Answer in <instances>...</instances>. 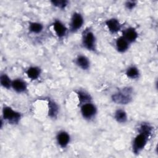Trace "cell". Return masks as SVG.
<instances>
[{
  "label": "cell",
  "instance_id": "1",
  "mask_svg": "<svg viewBox=\"0 0 158 158\" xmlns=\"http://www.w3.org/2000/svg\"><path fill=\"white\" fill-rule=\"evenodd\" d=\"M133 89L130 87H125L113 94L111 96L112 101L117 104L126 105L132 101Z\"/></svg>",
  "mask_w": 158,
  "mask_h": 158
},
{
  "label": "cell",
  "instance_id": "2",
  "mask_svg": "<svg viewBox=\"0 0 158 158\" xmlns=\"http://www.w3.org/2000/svg\"><path fill=\"white\" fill-rule=\"evenodd\" d=\"M81 43L87 50L92 52L96 51V39L90 28H86L81 35Z\"/></svg>",
  "mask_w": 158,
  "mask_h": 158
},
{
  "label": "cell",
  "instance_id": "3",
  "mask_svg": "<svg viewBox=\"0 0 158 158\" xmlns=\"http://www.w3.org/2000/svg\"><path fill=\"white\" fill-rule=\"evenodd\" d=\"M2 112V118L10 124H18L22 118L21 113L14 110L9 106H4Z\"/></svg>",
  "mask_w": 158,
  "mask_h": 158
},
{
  "label": "cell",
  "instance_id": "4",
  "mask_svg": "<svg viewBox=\"0 0 158 158\" xmlns=\"http://www.w3.org/2000/svg\"><path fill=\"white\" fill-rule=\"evenodd\" d=\"M151 137L142 133H139L135 136L132 144V151L135 154H139L145 148Z\"/></svg>",
  "mask_w": 158,
  "mask_h": 158
},
{
  "label": "cell",
  "instance_id": "5",
  "mask_svg": "<svg viewBox=\"0 0 158 158\" xmlns=\"http://www.w3.org/2000/svg\"><path fill=\"white\" fill-rule=\"evenodd\" d=\"M80 112L82 117L85 119L90 120L96 115L97 108L94 104L89 102L80 106Z\"/></svg>",
  "mask_w": 158,
  "mask_h": 158
},
{
  "label": "cell",
  "instance_id": "6",
  "mask_svg": "<svg viewBox=\"0 0 158 158\" xmlns=\"http://www.w3.org/2000/svg\"><path fill=\"white\" fill-rule=\"evenodd\" d=\"M84 23V19L82 15L78 12H74L70 19L69 23V30L74 33L80 30Z\"/></svg>",
  "mask_w": 158,
  "mask_h": 158
},
{
  "label": "cell",
  "instance_id": "7",
  "mask_svg": "<svg viewBox=\"0 0 158 158\" xmlns=\"http://www.w3.org/2000/svg\"><path fill=\"white\" fill-rule=\"evenodd\" d=\"M106 25L107 26L109 31L111 33H117L118 32L122 27V24L120 22V21L115 18H111L107 19L105 22Z\"/></svg>",
  "mask_w": 158,
  "mask_h": 158
},
{
  "label": "cell",
  "instance_id": "8",
  "mask_svg": "<svg viewBox=\"0 0 158 158\" xmlns=\"http://www.w3.org/2000/svg\"><path fill=\"white\" fill-rule=\"evenodd\" d=\"M57 143L62 148H66L70 141V136L69 134L65 131H59L56 136Z\"/></svg>",
  "mask_w": 158,
  "mask_h": 158
},
{
  "label": "cell",
  "instance_id": "9",
  "mask_svg": "<svg viewBox=\"0 0 158 158\" xmlns=\"http://www.w3.org/2000/svg\"><path fill=\"white\" fill-rule=\"evenodd\" d=\"M52 27L54 31L58 38H62L65 36L67 28L62 22L58 20H55L52 23Z\"/></svg>",
  "mask_w": 158,
  "mask_h": 158
},
{
  "label": "cell",
  "instance_id": "10",
  "mask_svg": "<svg viewBox=\"0 0 158 158\" xmlns=\"http://www.w3.org/2000/svg\"><path fill=\"white\" fill-rule=\"evenodd\" d=\"M122 36L129 43H134L138 38V33L135 28L129 27L123 30Z\"/></svg>",
  "mask_w": 158,
  "mask_h": 158
},
{
  "label": "cell",
  "instance_id": "11",
  "mask_svg": "<svg viewBox=\"0 0 158 158\" xmlns=\"http://www.w3.org/2000/svg\"><path fill=\"white\" fill-rule=\"evenodd\" d=\"M48 116L51 118H56L59 112V107L58 104L53 100L49 99L48 102Z\"/></svg>",
  "mask_w": 158,
  "mask_h": 158
},
{
  "label": "cell",
  "instance_id": "12",
  "mask_svg": "<svg viewBox=\"0 0 158 158\" xmlns=\"http://www.w3.org/2000/svg\"><path fill=\"white\" fill-rule=\"evenodd\" d=\"M12 88L17 93H24L27 89L26 83L20 78H17L12 81Z\"/></svg>",
  "mask_w": 158,
  "mask_h": 158
},
{
  "label": "cell",
  "instance_id": "13",
  "mask_svg": "<svg viewBox=\"0 0 158 158\" xmlns=\"http://www.w3.org/2000/svg\"><path fill=\"white\" fill-rule=\"evenodd\" d=\"M130 43L122 36L115 40V48L118 52L123 53L126 52L129 48Z\"/></svg>",
  "mask_w": 158,
  "mask_h": 158
},
{
  "label": "cell",
  "instance_id": "14",
  "mask_svg": "<svg viewBox=\"0 0 158 158\" xmlns=\"http://www.w3.org/2000/svg\"><path fill=\"white\" fill-rule=\"evenodd\" d=\"M76 65L83 70H88L90 67V62L87 57L83 55L78 56L75 59Z\"/></svg>",
  "mask_w": 158,
  "mask_h": 158
},
{
  "label": "cell",
  "instance_id": "15",
  "mask_svg": "<svg viewBox=\"0 0 158 158\" xmlns=\"http://www.w3.org/2000/svg\"><path fill=\"white\" fill-rule=\"evenodd\" d=\"M76 93L78 96L80 106H81L85 103L91 102L92 99L91 96L86 91L83 90H78Z\"/></svg>",
  "mask_w": 158,
  "mask_h": 158
},
{
  "label": "cell",
  "instance_id": "16",
  "mask_svg": "<svg viewBox=\"0 0 158 158\" xmlns=\"http://www.w3.org/2000/svg\"><path fill=\"white\" fill-rule=\"evenodd\" d=\"M25 73L30 79L35 80L39 78L41 74V69L38 67L33 66L29 67L26 70Z\"/></svg>",
  "mask_w": 158,
  "mask_h": 158
},
{
  "label": "cell",
  "instance_id": "17",
  "mask_svg": "<svg viewBox=\"0 0 158 158\" xmlns=\"http://www.w3.org/2000/svg\"><path fill=\"white\" fill-rule=\"evenodd\" d=\"M138 131L139 133H142L151 137L153 133V127L149 123L144 122L139 126Z\"/></svg>",
  "mask_w": 158,
  "mask_h": 158
},
{
  "label": "cell",
  "instance_id": "18",
  "mask_svg": "<svg viewBox=\"0 0 158 158\" xmlns=\"http://www.w3.org/2000/svg\"><path fill=\"white\" fill-rule=\"evenodd\" d=\"M114 118L118 123H124L127 121L128 118L127 112L123 109H117L114 113Z\"/></svg>",
  "mask_w": 158,
  "mask_h": 158
},
{
  "label": "cell",
  "instance_id": "19",
  "mask_svg": "<svg viewBox=\"0 0 158 158\" xmlns=\"http://www.w3.org/2000/svg\"><path fill=\"white\" fill-rule=\"evenodd\" d=\"M125 75L129 78L136 79L139 77V71L136 67L130 66L126 70Z\"/></svg>",
  "mask_w": 158,
  "mask_h": 158
},
{
  "label": "cell",
  "instance_id": "20",
  "mask_svg": "<svg viewBox=\"0 0 158 158\" xmlns=\"http://www.w3.org/2000/svg\"><path fill=\"white\" fill-rule=\"evenodd\" d=\"M29 31L33 33H40L43 29V26L39 22H30L28 27Z\"/></svg>",
  "mask_w": 158,
  "mask_h": 158
},
{
  "label": "cell",
  "instance_id": "21",
  "mask_svg": "<svg viewBox=\"0 0 158 158\" xmlns=\"http://www.w3.org/2000/svg\"><path fill=\"white\" fill-rule=\"evenodd\" d=\"M12 80L6 74H1L0 77V83L1 86L6 89L12 88Z\"/></svg>",
  "mask_w": 158,
  "mask_h": 158
},
{
  "label": "cell",
  "instance_id": "22",
  "mask_svg": "<svg viewBox=\"0 0 158 158\" xmlns=\"http://www.w3.org/2000/svg\"><path fill=\"white\" fill-rule=\"evenodd\" d=\"M51 3L55 7L63 9L66 7V6L68 5L69 1L67 0H52L51 1Z\"/></svg>",
  "mask_w": 158,
  "mask_h": 158
},
{
  "label": "cell",
  "instance_id": "23",
  "mask_svg": "<svg viewBox=\"0 0 158 158\" xmlns=\"http://www.w3.org/2000/svg\"><path fill=\"white\" fill-rule=\"evenodd\" d=\"M136 6V2L135 1H127L125 2V6L128 10L133 9Z\"/></svg>",
  "mask_w": 158,
  "mask_h": 158
}]
</instances>
